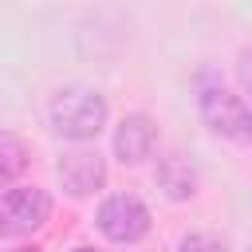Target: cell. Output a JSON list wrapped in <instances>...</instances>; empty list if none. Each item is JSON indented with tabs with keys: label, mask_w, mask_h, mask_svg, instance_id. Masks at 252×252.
I'll use <instances>...</instances> for the list:
<instances>
[{
	"label": "cell",
	"mask_w": 252,
	"mask_h": 252,
	"mask_svg": "<svg viewBox=\"0 0 252 252\" xmlns=\"http://www.w3.org/2000/svg\"><path fill=\"white\" fill-rule=\"evenodd\" d=\"M47 114H51V126H55L63 138L87 142V138H94V134L102 130V122H106V102H102V94H94V91H87V87H63V91L51 98Z\"/></svg>",
	"instance_id": "cell-1"
},
{
	"label": "cell",
	"mask_w": 252,
	"mask_h": 252,
	"mask_svg": "<svg viewBox=\"0 0 252 252\" xmlns=\"http://www.w3.org/2000/svg\"><path fill=\"white\" fill-rule=\"evenodd\" d=\"M197 102H201V118H205V126L213 134L232 138V142H252V110H248V102L240 94H232L220 83L205 79Z\"/></svg>",
	"instance_id": "cell-2"
},
{
	"label": "cell",
	"mask_w": 252,
	"mask_h": 252,
	"mask_svg": "<svg viewBox=\"0 0 252 252\" xmlns=\"http://www.w3.org/2000/svg\"><path fill=\"white\" fill-rule=\"evenodd\" d=\"M51 213V197L35 185L0 193V236H28Z\"/></svg>",
	"instance_id": "cell-3"
},
{
	"label": "cell",
	"mask_w": 252,
	"mask_h": 252,
	"mask_svg": "<svg viewBox=\"0 0 252 252\" xmlns=\"http://www.w3.org/2000/svg\"><path fill=\"white\" fill-rule=\"evenodd\" d=\"M98 228L114 244H134V240H142L150 232V209L130 193H114L98 209Z\"/></svg>",
	"instance_id": "cell-4"
},
{
	"label": "cell",
	"mask_w": 252,
	"mask_h": 252,
	"mask_svg": "<svg viewBox=\"0 0 252 252\" xmlns=\"http://www.w3.org/2000/svg\"><path fill=\"white\" fill-rule=\"evenodd\" d=\"M59 181H63L67 193L87 197L106 181V165H102V158L94 150H67L59 158Z\"/></svg>",
	"instance_id": "cell-5"
},
{
	"label": "cell",
	"mask_w": 252,
	"mask_h": 252,
	"mask_svg": "<svg viewBox=\"0 0 252 252\" xmlns=\"http://www.w3.org/2000/svg\"><path fill=\"white\" fill-rule=\"evenodd\" d=\"M154 142H158V126L146 114H130V118H122V126L114 134V154L122 161H146Z\"/></svg>",
	"instance_id": "cell-6"
},
{
	"label": "cell",
	"mask_w": 252,
	"mask_h": 252,
	"mask_svg": "<svg viewBox=\"0 0 252 252\" xmlns=\"http://www.w3.org/2000/svg\"><path fill=\"white\" fill-rule=\"evenodd\" d=\"M24 165H28V146L16 134L0 130V185H8L12 177H20Z\"/></svg>",
	"instance_id": "cell-7"
},
{
	"label": "cell",
	"mask_w": 252,
	"mask_h": 252,
	"mask_svg": "<svg viewBox=\"0 0 252 252\" xmlns=\"http://www.w3.org/2000/svg\"><path fill=\"white\" fill-rule=\"evenodd\" d=\"M181 252H228V248H224V240H217V236L193 232V236H185V240H181Z\"/></svg>",
	"instance_id": "cell-8"
},
{
	"label": "cell",
	"mask_w": 252,
	"mask_h": 252,
	"mask_svg": "<svg viewBox=\"0 0 252 252\" xmlns=\"http://www.w3.org/2000/svg\"><path fill=\"white\" fill-rule=\"evenodd\" d=\"M236 71H240V83L252 91V51H244V55H240V67H236Z\"/></svg>",
	"instance_id": "cell-9"
},
{
	"label": "cell",
	"mask_w": 252,
	"mask_h": 252,
	"mask_svg": "<svg viewBox=\"0 0 252 252\" xmlns=\"http://www.w3.org/2000/svg\"><path fill=\"white\" fill-rule=\"evenodd\" d=\"M75 252H94V248H75Z\"/></svg>",
	"instance_id": "cell-10"
},
{
	"label": "cell",
	"mask_w": 252,
	"mask_h": 252,
	"mask_svg": "<svg viewBox=\"0 0 252 252\" xmlns=\"http://www.w3.org/2000/svg\"><path fill=\"white\" fill-rule=\"evenodd\" d=\"M16 252H35V248H16Z\"/></svg>",
	"instance_id": "cell-11"
}]
</instances>
